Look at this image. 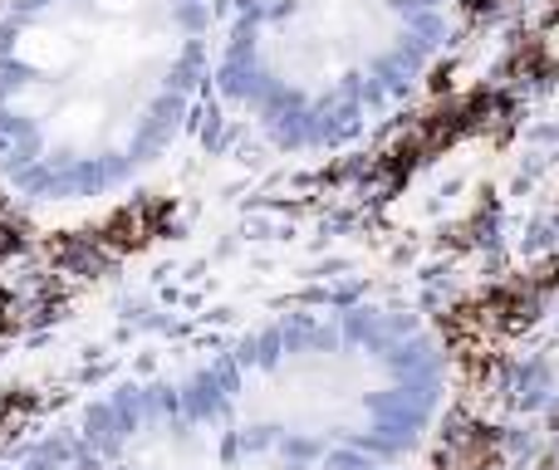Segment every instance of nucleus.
Masks as SVG:
<instances>
[{
	"mask_svg": "<svg viewBox=\"0 0 559 470\" xmlns=\"http://www.w3.org/2000/svg\"><path fill=\"white\" fill-rule=\"evenodd\" d=\"M226 0H0V226L79 240L202 172Z\"/></svg>",
	"mask_w": 559,
	"mask_h": 470,
	"instance_id": "obj_1",
	"label": "nucleus"
},
{
	"mask_svg": "<svg viewBox=\"0 0 559 470\" xmlns=\"http://www.w3.org/2000/svg\"><path fill=\"white\" fill-rule=\"evenodd\" d=\"M472 0H226L206 167L319 172L378 147L447 74Z\"/></svg>",
	"mask_w": 559,
	"mask_h": 470,
	"instance_id": "obj_2",
	"label": "nucleus"
}]
</instances>
